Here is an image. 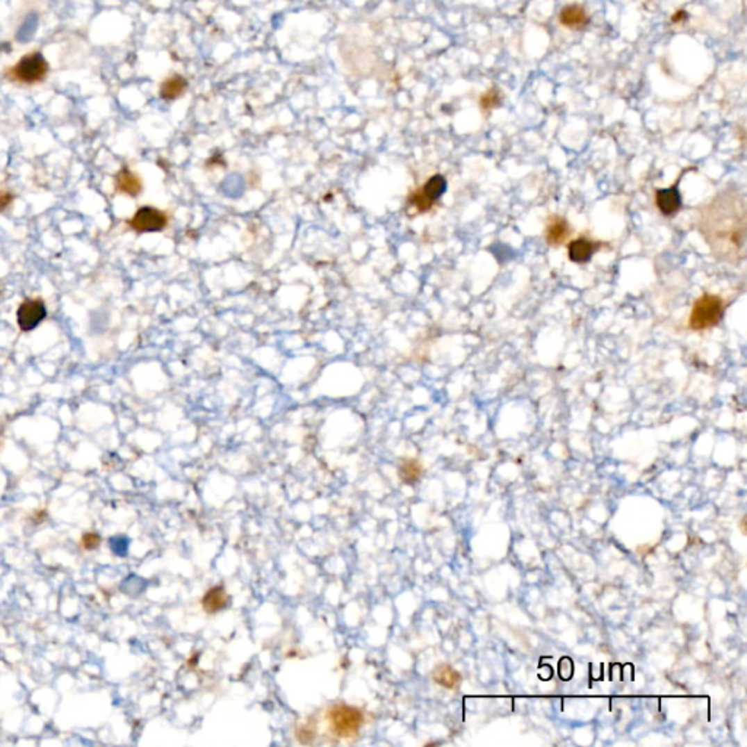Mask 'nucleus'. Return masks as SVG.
I'll return each instance as SVG.
<instances>
[{"mask_svg": "<svg viewBox=\"0 0 747 747\" xmlns=\"http://www.w3.org/2000/svg\"><path fill=\"white\" fill-rule=\"evenodd\" d=\"M699 231L719 258L737 263L744 257L746 203L737 190H725L700 211Z\"/></svg>", "mask_w": 747, "mask_h": 747, "instance_id": "1", "label": "nucleus"}, {"mask_svg": "<svg viewBox=\"0 0 747 747\" xmlns=\"http://www.w3.org/2000/svg\"><path fill=\"white\" fill-rule=\"evenodd\" d=\"M326 721L331 736L340 740H349L359 736L367 716L361 708L339 702L327 709Z\"/></svg>", "mask_w": 747, "mask_h": 747, "instance_id": "2", "label": "nucleus"}, {"mask_svg": "<svg viewBox=\"0 0 747 747\" xmlns=\"http://www.w3.org/2000/svg\"><path fill=\"white\" fill-rule=\"evenodd\" d=\"M724 315V301L719 295L704 294L696 299L689 317L692 330H707L716 326Z\"/></svg>", "mask_w": 747, "mask_h": 747, "instance_id": "3", "label": "nucleus"}, {"mask_svg": "<svg viewBox=\"0 0 747 747\" xmlns=\"http://www.w3.org/2000/svg\"><path fill=\"white\" fill-rule=\"evenodd\" d=\"M49 75V63L41 53H29L21 57V60L6 72V78L24 83L34 85L40 83Z\"/></svg>", "mask_w": 747, "mask_h": 747, "instance_id": "4", "label": "nucleus"}, {"mask_svg": "<svg viewBox=\"0 0 747 747\" xmlns=\"http://www.w3.org/2000/svg\"><path fill=\"white\" fill-rule=\"evenodd\" d=\"M447 190V180L445 177H443V175H434V177H431L427 183H425L422 187H419L418 190H415V192L409 196V204L412 208H415L418 212L420 213H425L431 211V208L434 206V203L441 199V196L445 193Z\"/></svg>", "mask_w": 747, "mask_h": 747, "instance_id": "5", "label": "nucleus"}, {"mask_svg": "<svg viewBox=\"0 0 747 747\" xmlns=\"http://www.w3.org/2000/svg\"><path fill=\"white\" fill-rule=\"evenodd\" d=\"M168 215L164 211H159L151 206L140 208L133 217L127 221V225L130 229L135 232L143 233V232H158L167 228L168 225Z\"/></svg>", "mask_w": 747, "mask_h": 747, "instance_id": "6", "label": "nucleus"}, {"mask_svg": "<svg viewBox=\"0 0 747 747\" xmlns=\"http://www.w3.org/2000/svg\"><path fill=\"white\" fill-rule=\"evenodd\" d=\"M46 315V305L41 299H26L19 305L17 313L18 326L22 331H31L40 326Z\"/></svg>", "mask_w": 747, "mask_h": 747, "instance_id": "7", "label": "nucleus"}, {"mask_svg": "<svg viewBox=\"0 0 747 747\" xmlns=\"http://www.w3.org/2000/svg\"><path fill=\"white\" fill-rule=\"evenodd\" d=\"M655 203L657 208L664 216H673L676 215L682 208V197L679 193L678 184L671 186L668 188H660L655 192Z\"/></svg>", "mask_w": 747, "mask_h": 747, "instance_id": "8", "label": "nucleus"}, {"mask_svg": "<svg viewBox=\"0 0 747 747\" xmlns=\"http://www.w3.org/2000/svg\"><path fill=\"white\" fill-rule=\"evenodd\" d=\"M115 192L120 195H127L131 197H136L142 192V179L136 172H133L129 168H122L115 175Z\"/></svg>", "mask_w": 747, "mask_h": 747, "instance_id": "9", "label": "nucleus"}, {"mask_svg": "<svg viewBox=\"0 0 747 747\" xmlns=\"http://www.w3.org/2000/svg\"><path fill=\"white\" fill-rule=\"evenodd\" d=\"M590 22V17L584 6L574 3L566 5L559 12V24L568 29H581L587 26Z\"/></svg>", "mask_w": 747, "mask_h": 747, "instance_id": "10", "label": "nucleus"}, {"mask_svg": "<svg viewBox=\"0 0 747 747\" xmlns=\"http://www.w3.org/2000/svg\"><path fill=\"white\" fill-rule=\"evenodd\" d=\"M228 603H229V594L227 593V590L222 587V585L209 589L203 594L200 600V606L203 611H206L208 614H215L217 611L224 610L228 606Z\"/></svg>", "mask_w": 747, "mask_h": 747, "instance_id": "11", "label": "nucleus"}, {"mask_svg": "<svg viewBox=\"0 0 747 747\" xmlns=\"http://www.w3.org/2000/svg\"><path fill=\"white\" fill-rule=\"evenodd\" d=\"M597 250V244L585 237H580L568 244V257L577 265L589 263Z\"/></svg>", "mask_w": 747, "mask_h": 747, "instance_id": "12", "label": "nucleus"}, {"mask_svg": "<svg viewBox=\"0 0 747 747\" xmlns=\"http://www.w3.org/2000/svg\"><path fill=\"white\" fill-rule=\"evenodd\" d=\"M569 236H570V228L565 219L561 216H552L545 232L548 244L550 245L564 244Z\"/></svg>", "mask_w": 747, "mask_h": 747, "instance_id": "13", "label": "nucleus"}, {"mask_svg": "<svg viewBox=\"0 0 747 747\" xmlns=\"http://www.w3.org/2000/svg\"><path fill=\"white\" fill-rule=\"evenodd\" d=\"M432 680L441 687H445V689L454 691L461 683V675L450 664H441L434 670Z\"/></svg>", "mask_w": 747, "mask_h": 747, "instance_id": "14", "label": "nucleus"}, {"mask_svg": "<svg viewBox=\"0 0 747 747\" xmlns=\"http://www.w3.org/2000/svg\"><path fill=\"white\" fill-rule=\"evenodd\" d=\"M397 475L399 479L406 483V485H413V483H416L422 477L423 466L415 459H403L399 463Z\"/></svg>", "mask_w": 747, "mask_h": 747, "instance_id": "15", "label": "nucleus"}, {"mask_svg": "<svg viewBox=\"0 0 747 747\" xmlns=\"http://www.w3.org/2000/svg\"><path fill=\"white\" fill-rule=\"evenodd\" d=\"M187 90V81L180 75H172L167 78L159 88V94L164 99H177Z\"/></svg>", "mask_w": 747, "mask_h": 747, "instance_id": "16", "label": "nucleus"}, {"mask_svg": "<svg viewBox=\"0 0 747 747\" xmlns=\"http://www.w3.org/2000/svg\"><path fill=\"white\" fill-rule=\"evenodd\" d=\"M295 739L301 744H313L317 739V727L313 720L299 723L295 727Z\"/></svg>", "mask_w": 747, "mask_h": 747, "instance_id": "17", "label": "nucleus"}, {"mask_svg": "<svg viewBox=\"0 0 747 747\" xmlns=\"http://www.w3.org/2000/svg\"><path fill=\"white\" fill-rule=\"evenodd\" d=\"M501 102V97L500 94H498L496 90H489L488 92H485L482 95L480 98V106L483 110H492L495 107H498V104Z\"/></svg>", "mask_w": 747, "mask_h": 747, "instance_id": "18", "label": "nucleus"}, {"mask_svg": "<svg viewBox=\"0 0 747 747\" xmlns=\"http://www.w3.org/2000/svg\"><path fill=\"white\" fill-rule=\"evenodd\" d=\"M99 536L97 533H85L81 539V546L86 550H92L99 546Z\"/></svg>", "mask_w": 747, "mask_h": 747, "instance_id": "19", "label": "nucleus"}, {"mask_svg": "<svg viewBox=\"0 0 747 747\" xmlns=\"http://www.w3.org/2000/svg\"><path fill=\"white\" fill-rule=\"evenodd\" d=\"M559 675L564 680H569L574 675V664L569 658H562L559 663Z\"/></svg>", "mask_w": 747, "mask_h": 747, "instance_id": "20", "label": "nucleus"}, {"mask_svg": "<svg viewBox=\"0 0 747 747\" xmlns=\"http://www.w3.org/2000/svg\"><path fill=\"white\" fill-rule=\"evenodd\" d=\"M13 202V195L9 190H0V212H5Z\"/></svg>", "mask_w": 747, "mask_h": 747, "instance_id": "21", "label": "nucleus"}, {"mask_svg": "<svg viewBox=\"0 0 747 747\" xmlns=\"http://www.w3.org/2000/svg\"><path fill=\"white\" fill-rule=\"evenodd\" d=\"M683 17H686V15H684V12H683V10H679V13H676V15H675V17H673V21H676V19H678V22H679V21H680V19H682Z\"/></svg>", "mask_w": 747, "mask_h": 747, "instance_id": "22", "label": "nucleus"}]
</instances>
